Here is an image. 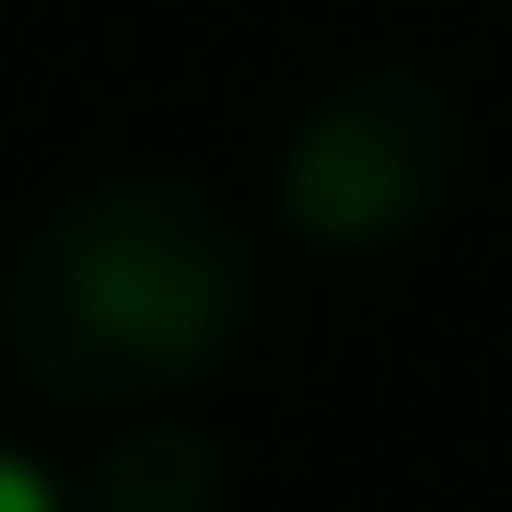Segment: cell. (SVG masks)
<instances>
[{"label": "cell", "instance_id": "obj_3", "mask_svg": "<svg viewBox=\"0 0 512 512\" xmlns=\"http://www.w3.org/2000/svg\"><path fill=\"white\" fill-rule=\"evenodd\" d=\"M210 501H222V454L210 431H175V419H140L94 466V512H210Z\"/></svg>", "mask_w": 512, "mask_h": 512}, {"label": "cell", "instance_id": "obj_2", "mask_svg": "<svg viewBox=\"0 0 512 512\" xmlns=\"http://www.w3.org/2000/svg\"><path fill=\"white\" fill-rule=\"evenodd\" d=\"M466 187V105L419 59L338 70L280 152V210L303 245H396Z\"/></svg>", "mask_w": 512, "mask_h": 512}, {"label": "cell", "instance_id": "obj_1", "mask_svg": "<svg viewBox=\"0 0 512 512\" xmlns=\"http://www.w3.org/2000/svg\"><path fill=\"white\" fill-rule=\"evenodd\" d=\"M256 326V245L198 175H94L0 268V350L47 408H163Z\"/></svg>", "mask_w": 512, "mask_h": 512}, {"label": "cell", "instance_id": "obj_4", "mask_svg": "<svg viewBox=\"0 0 512 512\" xmlns=\"http://www.w3.org/2000/svg\"><path fill=\"white\" fill-rule=\"evenodd\" d=\"M0 512H59V489L35 478V466H24L12 443H0Z\"/></svg>", "mask_w": 512, "mask_h": 512}]
</instances>
